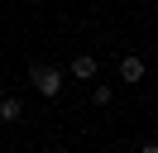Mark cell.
Here are the masks:
<instances>
[{
	"label": "cell",
	"instance_id": "5",
	"mask_svg": "<svg viewBox=\"0 0 158 153\" xmlns=\"http://www.w3.org/2000/svg\"><path fill=\"white\" fill-rule=\"evenodd\" d=\"M91 101H96V105H110V101H115V86H91Z\"/></svg>",
	"mask_w": 158,
	"mask_h": 153
},
{
	"label": "cell",
	"instance_id": "7",
	"mask_svg": "<svg viewBox=\"0 0 158 153\" xmlns=\"http://www.w3.org/2000/svg\"><path fill=\"white\" fill-rule=\"evenodd\" d=\"M53 153H72V148H53Z\"/></svg>",
	"mask_w": 158,
	"mask_h": 153
},
{
	"label": "cell",
	"instance_id": "6",
	"mask_svg": "<svg viewBox=\"0 0 158 153\" xmlns=\"http://www.w3.org/2000/svg\"><path fill=\"white\" fill-rule=\"evenodd\" d=\"M139 153H158V143H144V148H139Z\"/></svg>",
	"mask_w": 158,
	"mask_h": 153
},
{
	"label": "cell",
	"instance_id": "2",
	"mask_svg": "<svg viewBox=\"0 0 158 153\" xmlns=\"http://www.w3.org/2000/svg\"><path fill=\"white\" fill-rule=\"evenodd\" d=\"M120 81H129V86L144 81V57H139V53H125V57H120Z\"/></svg>",
	"mask_w": 158,
	"mask_h": 153
},
{
	"label": "cell",
	"instance_id": "8",
	"mask_svg": "<svg viewBox=\"0 0 158 153\" xmlns=\"http://www.w3.org/2000/svg\"><path fill=\"white\" fill-rule=\"evenodd\" d=\"M0 96H5V86H0Z\"/></svg>",
	"mask_w": 158,
	"mask_h": 153
},
{
	"label": "cell",
	"instance_id": "4",
	"mask_svg": "<svg viewBox=\"0 0 158 153\" xmlns=\"http://www.w3.org/2000/svg\"><path fill=\"white\" fill-rule=\"evenodd\" d=\"M19 115H24V101H19V96H0V120H5V124H15Z\"/></svg>",
	"mask_w": 158,
	"mask_h": 153
},
{
	"label": "cell",
	"instance_id": "3",
	"mask_svg": "<svg viewBox=\"0 0 158 153\" xmlns=\"http://www.w3.org/2000/svg\"><path fill=\"white\" fill-rule=\"evenodd\" d=\"M67 72L77 76V81H91V76H96V57H91V53H77V57H72V67H67Z\"/></svg>",
	"mask_w": 158,
	"mask_h": 153
},
{
	"label": "cell",
	"instance_id": "1",
	"mask_svg": "<svg viewBox=\"0 0 158 153\" xmlns=\"http://www.w3.org/2000/svg\"><path fill=\"white\" fill-rule=\"evenodd\" d=\"M62 81H67V72H62V67H48V62H29V86L39 96H62Z\"/></svg>",
	"mask_w": 158,
	"mask_h": 153
}]
</instances>
